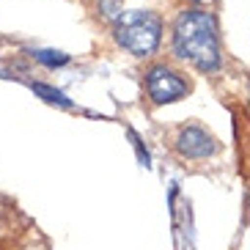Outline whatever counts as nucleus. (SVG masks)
I'll return each instance as SVG.
<instances>
[{
  "label": "nucleus",
  "mask_w": 250,
  "mask_h": 250,
  "mask_svg": "<svg viewBox=\"0 0 250 250\" xmlns=\"http://www.w3.org/2000/svg\"><path fill=\"white\" fill-rule=\"evenodd\" d=\"M33 91H36L44 102H50V104H61V107H72V102H69L66 96L61 94V91H55V88H50V85H44V83H33Z\"/></svg>",
  "instance_id": "obj_6"
},
{
  "label": "nucleus",
  "mask_w": 250,
  "mask_h": 250,
  "mask_svg": "<svg viewBox=\"0 0 250 250\" xmlns=\"http://www.w3.org/2000/svg\"><path fill=\"white\" fill-rule=\"evenodd\" d=\"M33 58H36L39 63L50 66V69L66 66V63H69V55H66V52H58V50H36V52H33Z\"/></svg>",
  "instance_id": "obj_5"
},
{
  "label": "nucleus",
  "mask_w": 250,
  "mask_h": 250,
  "mask_svg": "<svg viewBox=\"0 0 250 250\" xmlns=\"http://www.w3.org/2000/svg\"><path fill=\"white\" fill-rule=\"evenodd\" d=\"M146 88H148V96L157 104H168V102H176V99H182L187 94V83L176 72H170V69L154 66L146 74Z\"/></svg>",
  "instance_id": "obj_3"
},
{
  "label": "nucleus",
  "mask_w": 250,
  "mask_h": 250,
  "mask_svg": "<svg viewBox=\"0 0 250 250\" xmlns=\"http://www.w3.org/2000/svg\"><path fill=\"white\" fill-rule=\"evenodd\" d=\"M129 140H132V146H135V154H138L140 165H143V168H151V157H148L146 146H143V140H140L138 135L132 132V129H129Z\"/></svg>",
  "instance_id": "obj_7"
},
{
  "label": "nucleus",
  "mask_w": 250,
  "mask_h": 250,
  "mask_svg": "<svg viewBox=\"0 0 250 250\" xmlns=\"http://www.w3.org/2000/svg\"><path fill=\"white\" fill-rule=\"evenodd\" d=\"M176 148H179V154H184V157L204 160V157H209V154L217 151V143H214V138L209 132H204L201 126H187V129L179 132Z\"/></svg>",
  "instance_id": "obj_4"
},
{
  "label": "nucleus",
  "mask_w": 250,
  "mask_h": 250,
  "mask_svg": "<svg viewBox=\"0 0 250 250\" xmlns=\"http://www.w3.org/2000/svg\"><path fill=\"white\" fill-rule=\"evenodd\" d=\"M162 22L154 11L132 8L116 20V42L132 55H151L160 44Z\"/></svg>",
  "instance_id": "obj_2"
},
{
  "label": "nucleus",
  "mask_w": 250,
  "mask_h": 250,
  "mask_svg": "<svg viewBox=\"0 0 250 250\" xmlns=\"http://www.w3.org/2000/svg\"><path fill=\"white\" fill-rule=\"evenodd\" d=\"M173 47L184 61H190L201 72H214L220 66V42L214 17L190 8L176 20L173 28Z\"/></svg>",
  "instance_id": "obj_1"
}]
</instances>
